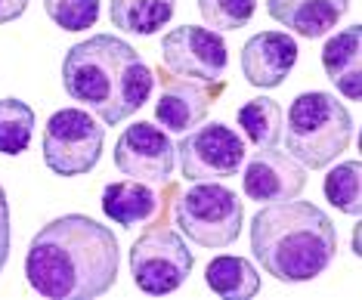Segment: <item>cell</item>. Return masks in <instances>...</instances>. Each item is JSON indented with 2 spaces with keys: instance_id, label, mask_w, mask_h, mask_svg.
I'll return each instance as SVG.
<instances>
[{
  "instance_id": "1",
  "label": "cell",
  "mask_w": 362,
  "mask_h": 300,
  "mask_svg": "<svg viewBox=\"0 0 362 300\" xmlns=\"http://www.w3.org/2000/svg\"><path fill=\"white\" fill-rule=\"evenodd\" d=\"M118 266L121 248L109 226L84 214H65L31 238L25 276L50 300H90L115 285Z\"/></svg>"
},
{
  "instance_id": "2",
  "label": "cell",
  "mask_w": 362,
  "mask_h": 300,
  "mask_svg": "<svg viewBox=\"0 0 362 300\" xmlns=\"http://www.w3.org/2000/svg\"><path fill=\"white\" fill-rule=\"evenodd\" d=\"M62 87L112 127L149 103L155 71L118 35H93L65 53Z\"/></svg>"
},
{
  "instance_id": "3",
  "label": "cell",
  "mask_w": 362,
  "mask_h": 300,
  "mask_svg": "<svg viewBox=\"0 0 362 300\" xmlns=\"http://www.w3.org/2000/svg\"><path fill=\"white\" fill-rule=\"evenodd\" d=\"M251 251L276 282H313L337 251L334 223L313 202H276L254 214Z\"/></svg>"
},
{
  "instance_id": "4",
  "label": "cell",
  "mask_w": 362,
  "mask_h": 300,
  "mask_svg": "<svg viewBox=\"0 0 362 300\" xmlns=\"http://www.w3.org/2000/svg\"><path fill=\"white\" fill-rule=\"evenodd\" d=\"M353 143V115L332 93L310 90L288 108L285 149L303 168H328Z\"/></svg>"
},
{
  "instance_id": "5",
  "label": "cell",
  "mask_w": 362,
  "mask_h": 300,
  "mask_svg": "<svg viewBox=\"0 0 362 300\" xmlns=\"http://www.w3.org/2000/svg\"><path fill=\"white\" fill-rule=\"evenodd\" d=\"M174 220L202 248H226L242 236L245 204L223 183H192L177 198Z\"/></svg>"
},
{
  "instance_id": "6",
  "label": "cell",
  "mask_w": 362,
  "mask_h": 300,
  "mask_svg": "<svg viewBox=\"0 0 362 300\" xmlns=\"http://www.w3.org/2000/svg\"><path fill=\"white\" fill-rule=\"evenodd\" d=\"M105 127L84 108H59L44 127V164L59 177H81L100 164Z\"/></svg>"
},
{
  "instance_id": "7",
  "label": "cell",
  "mask_w": 362,
  "mask_h": 300,
  "mask_svg": "<svg viewBox=\"0 0 362 300\" xmlns=\"http://www.w3.org/2000/svg\"><path fill=\"white\" fill-rule=\"evenodd\" d=\"M195 257L174 229H149L130 248V272L143 294H174L192 272Z\"/></svg>"
},
{
  "instance_id": "8",
  "label": "cell",
  "mask_w": 362,
  "mask_h": 300,
  "mask_svg": "<svg viewBox=\"0 0 362 300\" xmlns=\"http://www.w3.org/2000/svg\"><path fill=\"white\" fill-rule=\"evenodd\" d=\"M177 158L180 171L189 183H217L235 177L242 171L248 149H245V139L233 127L211 121L180 139Z\"/></svg>"
},
{
  "instance_id": "9",
  "label": "cell",
  "mask_w": 362,
  "mask_h": 300,
  "mask_svg": "<svg viewBox=\"0 0 362 300\" xmlns=\"http://www.w3.org/2000/svg\"><path fill=\"white\" fill-rule=\"evenodd\" d=\"M161 62L174 74L199 84H214L226 74L229 50L220 31L180 25L161 38Z\"/></svg>"
},
{
  "instance_id": "10",
  "label": "cell",
  "mask_w": 362,
  "mask_h": 300,
  "mask_svg": "<svg viewBox=\"0 0 362 300\" xmlns=\"http://www.w3.org/2000/svg\"><path fill=\"white\" fill-rule=\"evenodd\" d=\"M177 164V146L161 127L136 121L115 143V168L139 183H168Z\"/></svg>"
},
{
  "instance_id": "11",
  "label": "cell",
  "mask_w": 362,
  "mask_h": 300,
  "mask_svg": "<svg viewBox=\"0 0 362 300\" xmlns=\"http://www.w3.org/2000/svg\"><path fill=\"white\" fill-rule=\"evenodd\" d=\"M242 186L251 202H260V204L291 202L307 186V168L300 161H294L288 152L260 149V152H254L245 161Z\"/></svg>"
},
{
  "instance_id": "12",
  "label": "cell",
  "mask_w": 362,
  "mask_h": 300,
  "mask_svg": "<svg viewBox=\"0 0 362 300\" xmlns=\"http://www.w3.org/2000/svg\"><path fill=\"white\" fill-rule=\"evenodd\" d=\"M298 62V44L285 31H260L242 47V78L260 90L282 87Z\"/></svg>"
},
{
  "instance_id": "13",
  "label": "cell",
  "mask_w": 362,
  "mask_h": 300,
  "mask_svg": "<svg viewBox=\"0 0 362 300\" xmlns=\"http://www.w3.org/2000/svg\"><path fill=\"white\" fill-rule=\"evenodd\" d=\"M350 0H267V13L300 38H325L347 13Z\"/></svg>"
},
{
  "instance_id": "14",
  "label": "cell",
  "mask_w": 362,
  "mask_h": 300,
  "mask_svg": "<svg viewBox=\"0 0 362 300\" xmlns=\"http://www.w3.org/2000/svg\"><path fill=\"white\" fill-rule=\"evenodd\" d=\"M214 99V90H208L199 81H174L164 84L158 103H155V118L161 127L186 133L189 127H199L204 121Z\"/></svg>"
},
{
  "instance_id": "15",
  "label": "cell",
  "mask_w": 362,
  "mask_h": 300,
  "mask_svg": "<svg viewBox=\"0 0 362 300\" xmlns=\"http://www.w3.org/2000/svg\"><path fill=\"white\" fill-rule=\"evenodd\" d=\"M362 28L350 25L341 28L337 35H332L322 47V69L328 74V81L341 90V96L359 99L362 96Z\"/></svg>"
},
{
  "instance_id": "16",
  "label": "cell",
  "mask_w": 362,
  "mask_h": 300,
  "mask_svg": "<svg viewBox=\"0 0 362 300\" xmlns=\"http://www.w3.org/2000/svg\"><path fill=\"white\" fill-rule=\"evenodd\" d=\"M155 211H158V195L149 189V183L121 180V183H109L103 189V214L124 229L149 223Z\"/></svg>"
},
{
  "instance_id": "17",
  "label": "cell",
  "mask_w": 362,
  "mask_h": 300,
  "mask_svg": "<svg viewBox=\"0 0 362 300\" xmlns=\"http://www.w3.org/2000/svg\"><path fill=\"white\" fill-rule=\"evenodd\" d=\"M204 282H208L214 294L223 300H248L260 291L257 270L245 257H233V254L214 257L208 270H204Z\"/></svg>"
},
{
  "instance_id": "18",
  "label": "cell",
  "mask_w": 362,
  "mask_h": 300,
  "mask_svg": "<svg viewBox=\"0 0 362 300\" xmlns=\"http://www.w3.org/2000/svg\"><path fill=\"white\" fill-rule=\"evenodd\" d=\"M177 0H112L109 19L118 31L127 35H155L170 22Z\"/></svg>"
},
{
  "instance_id": "19",
  "label": "cell",
  "mask_w": 362,
  "mask_h": 300,
  "mask_svg": "<svg viewBox=\"0 0 362 300\" xmlns=\"http://www.w3.org/2000/svg\"><path fill=\"white\" fill-rule=\"evenodd\" d=\"M242 133L257 149H276L282 139V108L269 96H254L235 112Z\"/></svg>"
},
{
  "instance_id": "20",
  "label": "cell",
  "mask_w": 362,
  "mask_h": 300,
  "mask_svg": "<svg viewBox=\"0 0 362 300\" xmlns=\"http://www.w3.org/2000/svg\"><path fill=\"white\" fill-rule=\"evenodd\" d=\"M35 133V112L22 99H0V152L22 155Z\"/></svg>"
},
{
  "instance_id": "21",
  "label": "cell",
  "mask_w": 362,
  "mask_h": 300,
  "mask_svg": "<svg viewBox=\"0 0 362 300\" xmlns=\"http://www.w3.org/2000/svg\"><path fill=\"white\" fill-rule=\"evenodd\" d=\"M325 198L337 211L359 217V161H344L325 177Z\"/></svg>"
},
{
  "instance_id": "22",
  "label": "cell",
  "mask_w": 362,
  "mask_h": 300,
  "mask_svg": "<svg viewBox=\"0 0 362 300\" xmlns=\"http://www.w3.org/2000/svg\"><path fill=\"white\" fill-rule=\"evenodd\" d=\"M199 10L214 31H238L254 19L257 0H199Z\"/></svg>"
},
{
  "instance_id": "23",
  "label": "cell",
  "mask_w": 362,
  "mask_h": 300,
  "mask_svg": "<svg viewBox=\"0 0 362 300\" xmlns=\"http://www.w3.org/2000/svg\"><path fill=\"white\" fill-rule=\"evenodd\" d=\"M44 10L65 31H87L100 22V0H44Z\"/></svg>"
},
{
  "instance_id": "24",
  "label": "cell",
  "mask_w": 362,
  "mask_h": 300,
  "mask_svg": "<svg viewBox=\"0 0 362 300\" xmlns=\"http://www.w3.org/2000/svg\"><path fill=\"white\" fill-rule=\"evenodd\" d=\"M6 257H10V202L0 186V272L6 266Z\"/></svg>"
},
{
  "instance_id": "25",
  "label": "cell",
  "mask_w": 362,
  "mask_h": 300,
  "mask_svg": "<svg viewBox=\"0 0 362 300\" xmlns=\"http://www.w3.org/2000/svg\"><path fill=\"white\" fill-rule=\"evenodd\" d=\"M25 10H28V0H0V25L19 19Z\"/></svg>"
}]
</instances>
